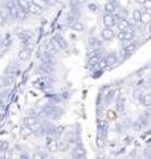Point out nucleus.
<instances>
[{
	"label": "nucleus",
	"instance_id": "nucleus-15",
	"mask_svg": "<svg viewBox=\"0 0 151 159\" xmlns=\"http://www.w3.org/2000/svg\"><path fill=\"white\" fill-rule=\"evenodd\" d=\"M37 123H40L39 117H28V116H25V117L23 118V126L32 127V126H34V125H37Z\"/></svg>",
	"mask_w": 151,
	"mask_h": 159
},
{
	"label": "nucleus",
	"instance_id": "nucleus-41",
	"mask_svg": "<svg viewBox=\"0 0 151 159\" xmlns=\"http://www.w3.org/2000/svg\"><path fill=\"white\" fill-rule=\"evenodd\" d=\"M149 82H150V85H151V77H150V80H149Z\"/></svg>",
	"mask_w": 151,
	"mask_h": 159
},
{
	"label": "nucleus",
	"instance_id": "nucleus-33",
	"mask_svg": "<svg viewBox=\"0 0 151 159\" xmlns=\"http://www.w3.org/2000/svg\"><path fill=\"white\" fill-rule=\"evenodd\" d=\"M7 150H9V145L6 141H0V152H6Z\"/></svg>",
	"mask_w": 151,
	"mask_h": 159
},
{
	"label": "nucleus",
	"instance_id": "nucleus-20",
	"mask_svg": "<svg viewBox=\"0 0 151 159\" xmlns=\"http://www.w3.org/2000/svg\"><path fill=\"white\" fill-rule=\"evenodd\" d=\"M142 15H143L142 9L135 8V9H133V12H131V19H133L137 24H139V23H140V19H142Z\"/></svg>",
	"mask_w": 151,
	"mask_h": 159
},
{
	"label": "nucleus",
	"instance_id": "nucleus-25",
	"mask_svg": "<svg viewBox=\"0 0 151 159\" xmlns=\"http://www.w3.org/2000/svg\"><path fill=\"white\" fill-rule=\"evenodd\" d=\"M47 148L50 152L57 151V141H54V139H47Z\"/></svg>",
	"mask_w": 151,
	"mask_h": 159
},
{
	"label": "nucleus",
	"instance_id": "nucleus-9",
	"mask_svg": "<svg viewBox=\"0 0 151 159\" xmlns=\"http://www.w3.org/2000/svg\"><path fill=\"white\" fill-rule=\"evenodd\" d=\"M39 73H40V74H44V77H45V76H53V73H54V66L41 62V64L39 65Z\"/></svg>",
	"mask_w": 151,
	"mask_h": 159
},
{
	"label": "nucleus",
	"instance_id": "nucleus-29",
	"mask_svg": "<svg viewBox=\"0 0 151 159\" xmlns=\"http://www.w3.org/2000/svg\"><path fill=\"white\" fill-rule=\"evenodd\" d=\"M138 4H140V6L144 8V11H147V12L151 11V0H143V2H138Z\"/></svg>",
	"mask_w": 151,
	"mask_h": 159
},
{
	"label": "nucleus",
	"instance_id": "nucleus-38",
	"mask_svg": "<svg viewBox=\"0 0 151 159\" xmlns=\"http://www.w3.org/2000/svg\"><path fill=\"white\" fill-rule=\"evenodd\" d=\"M147 31H149V33L151 34V24H149V25H147Z\"/></svg>",
	"mask_w": 151,
	"mask_h": 159
},
{
	"label": "nucleus",
	"instance_id": "nucleus-40",
	"mask_svg": "<svg viewBox=\"0 0 151 159\" xmlns=\"http://www.w3.org/2000/svg\"><path fill=\"white\" fill-rule=\"evenodd\" d=\"M3 25V23H2V20H0V27H2Z\"/></svg>",
	"mask_w": 151,
	"mask_h": 159
},
{
	"label": "nucleus",
	"instance_id": "nucleus-28",
	"mask_svg": "<svg viewBox=\"0 0 151 159\" xmlns=\"http://www.w3.org/2000/svg\"><path fill=\"white\" fill-rule=\"evenodd\" d=\"M76 32H84V29H85V25H84V23L82 21H80V20H77L74 24H73V27H72Z\"/></svg>",
	"mask_w": 151,
	"mask_h": 159
},
{
	"label": "nucleus",
	"instance_id": "nucleus-34",
	"mask_svg": "<svg viewBox=\"0 0 151 159\" xmlns=\"http://www.w3.org/2000/svg\"><path fill=\"white\" fill-rule=\"evenodd\" d=\"M7 93H8V88L4 85H0V97L7 96Z\"/></svg>",
	"mask_w": 151,
	"mask_h": 159
},
{
	"label": "nucleus",
	"instance_id": "nucleus-36",
	"mask_svg": "<svg viewBox=\"0 0 151 159\" xmlns=\"http://www.w3.org/2000/svg\"><path fill=\"white\" fill-rule=\"evenodd\" d=\"M19 159H31V155H29V154H28L27 151H23L21 154H20Z\"/></svg>",
	"mask_w": 151,
	"mask_h": 159
},
{
	"label": "nucleus",
	"instance_id": "nucleus-23",
	"mask_svg": "<svg viewBox=\"0 0 151 159\" xmlns=\"http://www.w3.org/2000/svg\"><path fill=\"white\" fill-rule=\"evenodd\" d=\"M19 9H21V11H28L29 6L32 4V2H27V0H19V2H16Z\"/></svg>",
	"mask_w": 151,
	"mask_h": 159
},
{
	"label": "nucleus",
	"instance_id": "nucleus-21",
	"mask_svg": "<svg viewBox=\"0 0 151 159\" xmlns=\"http://www.w3.org/2000/svg\"><path fill=\"white\" fill-rule=\"evenodd\" d=\"M31 159H50L47 151H36L31 155Z\"/></svg>",
	"mask_w": 151,
	"mask_h": 159
},
{
	"label": "nucleus",
	"instance_id": "nucleus-8",
	"mask_svg": "<svg viewBox=\"0 0 151 159\" xmlns=\"http://www.w3.org/2000/svg\"><path fill=\"white\" fill-rule=\"evenodd\" d=\"M102 47V40L98 39V37H90L89 41H88V49L89 51H95V49H101Z\"/></svg>",
	"mask_w": 151,
	"mask_h": 159
},
{
	"label": "nucleus",
	"instance_id": "nucleus-5",
	"mask_svg": "<svg viewBox=\"0 0 151 159\" xmlns=\"http://www.w3.org/2000/svg\"><path fill=\"white\" fill-rule=\"evenodd\" d=\"M72 157L74 159H86V150H85V147L81 142L77 143L73 150H72Z\"/></svg>",
	"mask_w": 151,
	"mask_h": 159
},
{
	"label": "nucleus",
	"instance_id": "nucleus-32",
	"mask_svg": "<svg viewBox=\"0 0 151 159\" xmlns=\"http://www.w3.org/2000/svg\"><path fill=\"white\" fill-rule=\"evenodd\" d=\"M95 145H97L98 148H102L105 146V138L101 135H97V138H95Z\"/></svg>",
	"mask_w": 151,
	"mask_h": 159
},
{
	"label": "nucleus",
	"instance_id": "nucleus-10",
	"mask_svg": "<svg viewBox=\"0 0 151 159\" xmlns=\"http://www.w3.org/2000/svg\"><path fill=\"white\" fill-rule=\"evenodd\" d=\"M114 37H115V31L112 28H103L101 31V39L103 41H112Z\"/></svg>",
	"mask_w": 151,
	"mask_h": 159
},
{
	"label": "nucleus",
	"instance_id": "nucleus-19",
	"mask_svg": "<svg viewBox=\"0 0 151 159\" xmlns=\"http://www.w3.org/2000/svg\"><path fill=\"white\" fill-rule=\"evenodd\" d=\"M31 54L32 52L31 51H27V49H20L19 53H17V58L20 61H28L31 58Z\"/></svg>",
	"mask_w": 151,
	"mask_h": 159
},
{
	"label": "nucleus",
	"instance_id": "nucleus-26",
	"mask_svg": "<svg viewBox=\"0 0 151 159\" xmlns=\"http://www.w3.org/2000/svg\"><path fill=\"white\" fill-rule=\"evenodd\" d=\"M13 82H15L13 76H9V74H6V76H4V78H3V85L4 86L9 88L11 85H13Z\"/></svg>",
	"mask_w": 151,
	"mask_h": 159
},
{
	"label": "nucleus",
	"instance_id": "nucleus-6",
	"mask_svg": "<svg viewBox=\"0 0 151 159\" xmlns=\"http://www.w3.org/2000/svg\"><path fill=\"white\" fill-rule=\"evenodd\" d=\"M53 41L56 43V45L58 47V49H62V51H66V49L69 48V43L65 40V37L62 36L61 33H56L53 36Z\"/></svg>",
	"mask_w": 151,
	"mask_h": 159
},
{
	"label": "nucleus",
	"instance_id": "nucleus-31",
	"mask_svg": "<svg viewBox=\"0 0 151 159\" xmlns=\"http://www.w3.org/2000/svg\"><path fill=\"white\" fill-rule=\"evenodd\" d=\"M125 98L123 97H121L119 99H118V102H117V110L121 113V111H123L125 110Z\"/></svg>",
	"mask_w": 151,
	"mask_h": 159
},
{
	"label": "nucleus",
	"instance_id": "nucleus-43",
	"mask_svg": "<svg viewBox=\"0 0 151 159\" xmlns=\"http://www.w3.org/2000/svg\"><path fill=\"white\" fill-rule=\"evenodd\" d=\"M150 119H151V113H150Z\"/></svg>",
	"mask_w": 151,
	"mask_h": 159
},
{
	"label": "nucleus",
	"instance_id": "nucleus-3",
	"mask_svg": "<svg viewBox=\"0 0 151 159\" xmlns=\"http://www.w3.org/2000/svg\"><path fill=\"white\" fill-rule=\"evenodd\" d=\"M135 36H137L135 29H131V28H129L127 31H125V32H118V40L119 41H123L125 44L130 43V41H134Z\"/></svg>",
	"mask_w": 151,
	"mask_h": 159
},
{
	"label": "nucleus",
	"instance_id": "nucleus-13",
	"mask_svg": "<svg viewBox=\"0 0 151 159\" xmlns=\"http://www.w3.org/2000/svg\"><path fill=\"white\" fill-rule=\"evenodd\" d=\"M105 60H106L108 65L109 66H114L115 64H118V60H119V54H117L115 52H110L106 54V57H105Z\"/></svg>",
	"mask_w": 151,
	"mask_h": 159
},
{
	"label": "nucleus",
	"instance_id": "nucleus-7",
	"mask_svg": "<svg viewBox=\"0 0 151 159\" xmlns=\"http://www.w3.org/2000/svg\"><path fill=\"white\" fill-rule=\"evenodd\" d=\"M97 131H98V135L103 137V138L108 135L109 123L105 121V119H98V121H97Z\"/></svg>",
	"mask_w": 151,
	"mask_h": 159
},
{
	"label": "nucleus",
	"instance_id": "nucleus-4",
	"mask_svg": "<svg viewBox=\"0 0 151 159\" xmlns=\"http://www.w3.org/2000/svg\"><path fill=\"white\" fill-rule=\"evenodd\" d=\"M0 20H2L3 25H6V24H11L13 21L11 15H9V12H8V9H7L6 3H0Z\"/></svg>",
	"mask_w": 151,
	"mask_h": 159
},
{
	"label": "nucleus",
	"instance_id": "nucleus-22",
	"mask_svg": "<svg viewBox=\"0 0 151 159\" xmlns=\"http://www.w3.org/2000/svg\"><path fill=\"white\" fill-rule=\"evenodd\" d=\"M139 24H142V25H149V24H151V13L147 11H143L142 19H140Z\"/></svg>",
	"mask_w": 151,
	"mask_h": 159
},
{
	"label": "nucleus",
	"instance_id": "nucleus-12",
	"mask_svg": "<svg viewBox=\"0 0 151 159\" xmlns=\"http://www.w3.org/2000/svg\"><path fill=\"white\" fill-rule=\"evenodd\" d=\"M102 21H103L105 28H112V29H113L114 27H117V23H115L113 15H103Z\"/></svg>",
	"mask_w": 151,
	"mask_h": 159
},
{
	"label": "nucleus",
	"instance_id": "nucleus-37",
	"mask_svg": "<svg viewBox=\"0 0 151 159\" xmlns=\"http://www.w3.org/2000/svg\"><path fill=\"white\" fill-rule=\"evenodd\" d=\"M90 9H93V11H95V9H98V6H95V4H89L88 6Z\"/></svg>",
	"mask_w": 151,
	"mask_h": 159
},
{
	"label": "nucleus",
	"instance_id": "nucleus-27",
	"mask_svg": "<svg viewBox=\"0 0 151 159\" xmlns=\"http://www.w3.org/2000/svg\"><path fill=\"white\" fill-rule=\"evenodd\" d=\"M142 105H143L144 107H151V93H146V94H143Z\"/></svg>",
	"mask_w": 151,
	"mask_h": 159
},
{
	"label": "nucleus",
	"instance_id": "nucleus-2",
	"mask_svg": "<svg viewBox=\"0 0 151 159\" xmlns=\"http://www.w3.org/2000/svg\"><path fill=\"white\" fill-rule=\"evenodd\" d=\"M139 47V41L138 40H134V41H130V43H126L125 45L122 47V49H121V52H119V57L122 61H125L127 57H130L131 54L137 51Z\"/></svg>",
	"mask_w": 151,
	"mask_h": 159
},
{
	"label": "nucleus",
	"instance_id": "nucleus-18",
	"mask_svg": "<svg viewBox=\"0 0 151 159\" xmlns=\"http://www.w3.org/2000/svg\"><path fill=\"white\" fill-rule=\"evenodd\" d=\"M69 148H70V145L66 141H64V139L57 141V151L58 152H66V151H69Z\"/></svg>",
	"mask_w": 151,
	"mask_h": 159
},
{
	"label": "nucleus",
	"instance_id": "nucleus-24",
	"mask_svg": "<svg viewBox=\"0 0 151 159\" xmlns=\"http://www.w3.org/2000/svg\"><path fill=\"white\" fill-rule=\"evenodd\" d=\"M32 134H33L32 129L28 127V126H23L21 129H20V135H21L23 138H28V137H31Z\"/></svg>",
	"mask_w": 151,
	"mask_h": 159
},
{
	"label": "nucleus",
	"instance_id": "nucleus-39",
	"mask_svg": "<svg viewBox=\"0 0 151 159\" xmlns=\"http://www.w3.org/2000/svg\"><path fill=\"white\" fill-rule=\"evenodd\" d=\"M95 159H103V157H102V155H99V157H97Z\"/></svg>",
	"mask_w": 151,
	"mask_h": 159
},
{
	"label": "nucleus",
	"instance_id": "nucleus-42",
	"mask_svg": "<svg viewBox=\"0 0 151 159\" xmlns=\"http://www.w3.org/2000/svg\"><path fill=\"white\" fill-rule=\"evenodd\" d=\"M150 159H151V150H150Z\"/></svg>",
	"mask_w": 151,
	"mask_h": 159
},
{
	"label": "nucleus",
	"instance_id": "nucleus-14",
	"mask_svg": "<svg viewBox=\"0 0 151 159\" xmlns=\"http://www.w3.org/2000/svg\"><path fill=\"white\" fill-rule=\"evenodd\" d=\"M44 52L50 53V54H56V53L58 52V47L56 45V43H54L53 40H50L49 43L45 44V47H44Z\"/></svg>",
	"mask_w": 151,
	"mask_h": 159
},
{
	"label": "nucleus",
	"instance_id": "nucleus-35",
	"mask_svg": "<svg viewBox=\"0 0 151 159\" xmlns=\"http://www.w3.org/2000/svg\"><path fill=\"white\" fill-rule=\"evenodd\" d=\"M114 94H115V90H114V89H113V90H110V92L106 94V102H108V103H109V102H110V101H112V99H113Z\"/></svg>",
	"mask_w": 151,
	"mask_h": 159
},
{
	"label": "nucleus",
	"instance_id": "nucleus-16",
	"mask_svg": "<svg viewBox=\"0 0 151 159\" xmlns=\"http://www.w3.org/2000/svg\"><path fill=\"white\" fill-rule=\"evenodd\" d=\"M20 45H21V49H27V51H33V48H34V43H33V40L32 37H29V39H24L20 41Z\"/></svg>",
	"mask_w": 151,
	"mask_h": 159
},
{
	"label": "nucleus",
	"instance_id": "nucleus-11",
	"mask_svg": "<svg viewBox=\"0 0 151 159\" xmlns=\"http://www.w3.org/2000/svg\"><path fill=\"white\" fill-rule=\"evenodd\" d=\"M118 3L117 2H108L105 4V15H114L118 11Z\"/></svg>",
	"mask_w": 151,
	"mask_h": 159
},
{
	"label": "nucleus",
	"instance_id": "nucleus-17",
	"mask_svg": "<svg viewBox=\"0 0 151 159\" xmlns=\"http://www.w3.org/2000/svg\"><path fill=\"white\" fill-rule=\"evenodd\" d=\"M28 12H29V15H33V16H40V15H43L44 8L36 6V4L32 2V4H31V6H29V8H28Z\"/></svg>",
	"mask_w": 151,
	"mask_h": 159
},
{
	"label": "nucleus",
	"instance_id": "nucleus-30",
	"mask_svg": "<svg viewBox=\"0 0 151 159\" xmlns=\"http://www.w3.org/2000/svg\"><path fill=\"white\" fill-rule=\"evenodd\" d=\"M106 68H109V65H108L106 60H105V57H103V58H102V60H101V61L98 62L97 69H98V70H101V72H102V70H105V69H106Z\"/></svg>",
	"mask_w": 151,
	"mask_h": 159
},
{
	"label": "nucleus",
	"instance_id": "nucleus-1",
	"mask_svg": "<svg viewBox=\"0 0 151 159\" xmlns=\"http://www.w3.org/2000/svg\"><path fill=\"white\" fill-rule=\"evenodd\" d=\"M40 113L44 114V116L48 119H50V121H58V119L62 117L64 110L58 105H56V103L48 102L40 107Z\"/></svg>",
	"mask_w": 151,
	"mask_h": 159
}]
</instances>
